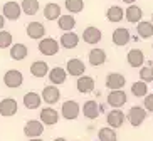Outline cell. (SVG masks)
Instances as JSON below:
<instances>
[{"label":"cell","mask_w":153,"mask_h":141,"mask_svg":"<svg viewBox=\"0 0 153 141\" xmlns=\"http://www.w3.org/2000/svg\"><path fill=\"white\" fill-rule=\"evenodd\" d=\"M61 5L59 4H47L44 7V17L47 18V20H57L59 17H61Z\"/></svg>","instance_id":"f1b7e54d"},{"label":"cell","mask_w":153,"mask_h":141,"mask_svg":"<svg viewBox=\"0 0 153 141\" xmlns=\"http://www.w3.org/2000/svg\"><path fill=\"white\" fill-rule=\"evenodd\" d=\"M57 25H59V29H62L64 32H72V29L76 27V18L72 17L71 14L61 15V17L57 18Z\"/></svg>","instance_id":"4316f807"},{"label":"cell","mask_w":153,"mask_h":141,"mask_svg":"<svg viewBox=\"0 0 153 141\" xmlns=\"http://www.w3.org/2000/svg\"><path fill=\"white\" fill-rule=\"evenodd\" d=\"M126 99H128V96H126V92L121 89V91H111L108 94V99L106 101H108V104L113 106L114 109H120V108L126 103Z\"/></svg>","instance_id":"5bb4252c"},{"label":"cell","mask_w":153,"mask_h":141,"mask_svg":"<svg viewBox=\"0 0 153 141\" xmlns=\"http://www.w3.org/2000/svg\"><path fill=\"white\" fill-rule=\"evenodd\" d=\"M76 87L77 91L82 92V94H88V92H93L94 91V79L91 78V76H81V78L77 79L76 82Z\"/></svg>","instance_id":"ac0fdd59"},{"label":"cell","mask_w":153,"mask_h":141,"mask_svg":"<svg viewBox=\"0 0 153 141\" xmlns=\"http://www.w3.org/2000/svg\"><path fill=\"white\" fill-rule=\"evenodd\" d=\"M106 123H108V128H111V129L121 128L125 123V113L121 109H111L106 114Z\"/></svg>","instance_id":"9c48e42d"},{"label":"cell","mask_w":153,"mask_h":141,"mask_svg":"<svg viewBox=\"0 0 153 141\" xmlns=\"http://www.w3.org/2000/svg\"><path fill=\"white\" fill-rule=\"evenodd\" d=\"M126 61L130 64L131 67H140V66H143L145 62V54L143 50L140 49H131L128 54H126Z\"/></svg>","instance_id":"d6986e66"},{"label":"cell","mask_w":153,"mask_h":141,"mask_svg":"<svg viewBox=\"0 0 153 141\" xmlns=\"http://www.w3.org/2000/svg\"><path fill=\"white\" fill-rule=\"evenodd\" d=\"M125 17L130 24H138V22H141L143 10L140 9L138 5H130V7L125 10Z\"/></svg>","instance_id":"7402d4cb"},{"label":"cell","mask_w":153,"mask_h":141,"mask_svg":"<svg viewBox=\"0 0 153 141\" xmlns=\"http://www.w3.org/2000/svg\"><path fill=\"white\" fill-rule=\"evenodd\" d=\"M44 133V124L41 121H36V119H30L25 123L24 126V134L29 138V140H34V138H39Z\"/></svg>","instance_id":"5b68a950"},{"label":"cell","mask_w":153,"mask_h":141,"mask_svg":"<svg viewBox=\"0 0 153 141\" xmlns=\"http://www.w3.org/2000/svg\"><path fill=\"white\" fill-rule=\"evenodd\" d=\"M136 32L141 39H150L153 35V24L152 22H146V20H141L138 22L136 25Z\"/></svg>","instance_id":"4dcf8cb0"},{"label":"cell","mask_w":153,"mask_h":141,"mask_svg":"<svg viewBox=\"0 0 153 141\" xmlns=\"http://www.w3.org/2000/svg\"><path fill=\"white\" fill-rule=\"evenodd\" d=\"M123 17H125V10L120 7V5H111L108 10H106V18L113 24H118L121 22Z\"/></svg>","instance_id":"d4e9b609"},{"label":"cell","mask_w":153,"mask_h":141,"mask_svg":"<svg viewBox=\"0 0 153 141\" xmlns=\"http://www.w3.org/2000/svg\"><path fill=\"white\" fill-rule=\"evenodd\" d=\"M66 10H68L69 14H79L82 9H84V0H66V4H64Z\"/></svg>","instance_id":"d6a6232c"},{"label":"cell","mask_w":153,"mask_h":141,"mask_svg":"<svg viewBox=\"0 0 153 141\" xmlns=\"http://www.w3.org/2000/svg\"><path fill=\"white\" fill-rule=\"evenodd\" d=\"M98 136H99L98 141H118L116 131H114V129H111V128H108V126L101 128V129L98 131Z\"/></svg>","instance_id":"1f68e13d"},{"label":"cell","mask_w":153,"mask_h":141,"mask_svg":"<svg viewBox=\"0 0 153 141\" xmlns=\"http://www.w3.org/2000/svg\"><path fill=\"white\" fill-rule=\"evenodd\" d=\"M29 141H42L41 138H34V140H29Z\"/></svg>","instance_id":"60d3db41"},{"label":"cell","mask_w":153,"mask_h":141,"mask_svg":"<svg viewBox=\"0 0 153 141\" xmlns=\"http://www.w3.org/2000/svg\"><path fill=\"white\" fill-rule=\"evenodd\" d=\"M68 69H66V72L74 76V78H81L84 76V71H86V66L81 59H69L68 61Z\"/></svg>","instance_id":"7c38bea8"},{"label":"cell","mask_w":153,"mask_h":141,"mask_svg":"<svg viewBox=\"0 0 153 141\" xmlns=\"http://www.w3.org/2000/svg\"><path fill=\"white\" fill-rule=\"evenodd\" d=\"M81 113V106L77 104L76 101H64L62 103V108H61V114H62L64 119H69V121H74V119L79 116Z\"/></svg>","instance_id":"6da1fadb"},{"label":"cell","mask_w":153,"mask_h":141,"mask_svg":"<svg viewBox=\"0 0 153 141\" xmlns=\"http://www.w3.org/2000/svg\"><path fill=\"white\" fill-rule=\"evenodd\" d=\"M140 79L145 84H148V82L153 81V64L152 62L148 66H143V67L140 69Z\"/></svg>","instance_id":"e575fe53"},{"label":"cell","mask_w":153,"mask_h":141,"mask_svg":"<svg viewBox=\"0 0 153 141\" xmlns=\"http://www.w3.org/2000/svg\"><path fill=\"white\" fill-rule=\"evenodd\" d=\"M152 24H153V14H152Z\"/></svg>","instance_id":"b9f144b4"},{"label":"cell","mask_w":153,"mask_h":141,"mask_svg":"<svg viewBox=\"0 0 153 141\" xmlns=\"http://www.w3.org/2000/svg\"><path fill=\"white\" fill-rule=\"evenodd\" d=\"M131 92H133V96H136V97H145V96L148 94V84H145V82L141 81H136L131 84Z\"/></svg>","instance_id":"836d02e7"},{"label":"cell","mask_w":153,"mask_h":141,"mask_svg":"<svg viewBox=\"0 0 153 141\" xmlns=\"http://www.w3.org/2000/svg\"><path fill=\"white\" fill-rule=\"evenodd\" d=\"M20 10L25 15H36L39 12V0H22Z\"/></svg>","instance_id":"f546056e"},{"label":"cell","mask_w":153,"mask_h":141,"mask_svg":"<svg viewBox=\"0 0 153 141\" xmlns=\"http://www.w3.org/2000/svg\"><path fill=\"white\" fill-rule=\"evenodd\" d=\"M19 111V104L14 97H4L0 101V114L5 116V118H10V116H15Z\"/></svg>","instance_id":"52a82bcc"},{"label":"cell","mask_w":153,"mask_h":141,"mask_svg":"<svg viewBox=\"0 0 153 141\" xmlns=\"http://www.w3.org/2000/svg\"><path fill=\"white\" fill-rule=\"evenodd\" d=\"M41 99H44V103H47V104H56L61 99V91L56 86H52V84L51 86H45L42 94H41Z\"/></svg>","instance_id":"4fadbf2b"},{"label":"cell","mask_w":153,"mask_h":141,"mask_svg":"<svg viewBox=\"0 0 153 141\" xmlns=\"http://www.w3.org/2000/svg\"><path fill=\"white\" fill-rule=\"evenodd\" d=\"M41 103H42L41 94H37V92H27L24 96V106L27 109H37L41 106Z\"/></svg>","instance_id":"83f0119b"},{"label":"cell","mask_w":153,"mask_h":141,"mask_svg":"<svg viewBox=\"0 0 153 141\" xmlns=\"http://www.w3.org/2000/svg\"><path fill=\"white\" fill-rule=\"evenodd\" d=\"M126 119L130 121L131 126L138 128L145 123V119H146V111H145L141 106H133V108L128 111V114H126Z\"/></svg>","instance_id":"277c9868"},{"label":"cell","mask_w":153,"mask_h":141,"mask_svg":"<svg viewBox=\"0 0 153 141\" xmlns=\"http://www.w3.org/2000/svg\"><path fill=\"white\" fill-rule=\"evenodd\" d=\"M49 72V64L44 61H34L30 66V74L34 78H45Z\"/></svg>","instance_id":"603a6c76"},{"label":"cell","mask_w":153,"mask_h":141,"mask_svg":"<svg viewBox=\"0 0 153 141\" xmlns=\"http://www.w3.org/2000/svg\"><path fill=\"white\" fill-rule=\"evenodd\" d=\"M39 50H41V54L52 57L59 52V42L52 37H44L39 41Z\"/></svg>","instance_id":"3957f363"},{"label":"cell","mask_w":153,"mask_h":141,"mask_svg":"<svg viewBox=\"0 0 153 141\" xmlns=\"http://www.w3.org/2000/svg\"><path fill=\"white\" fill-rule=\"evenodd\" d=\"M79 44V35L76 32H64L61 35V46L66 49H74Z\"/></svg>","instance_id":"cb8c5ba5"},{"label":"cell","mask_w":153,"mask_h":141,"mask_svg":"<svg viewBox=\"0 0 153 141\" xmlns=\"http://www.w3.org/2000/svg\"><path fill=\"white\" fill-rule=\"evenodd\" d=\"M125 84H126V79L120 72H109L106 76V87L109 91H121Z\"/></svg>","instance_id":"8992f818"},{"label":"cell","mask_w":153,"mask_h":141,"mask_svg":"<svg viewBox=\"0 0 153 141\" xmlns=\"http://www.w3.org/2000/svg\"><path fill=\"white\" fill-rule=\"evenodd\" d=\"M88 61H89L91 66L99 67V66H103V64L106 62V52H104L103 49H93V50H89Z\"/></svg>","instance_id":"44dd1931"},{"label":"cell","mask_w":153,"mask_h":141,"mask_svg":"<svg viewBox=\"0 0 153 141\" xmlns=\"http://www.w3.org/2000/svg\"><path fill=\"white\" fill-rule=\"evenodd\" d=\"M27 54H29V49L25 44L17 42V44H12L10 46V57L14 61H24L27 57Z\"/></svg>","instance_id":"ffe728a7"},{"label":"cell","mask_w":153,"mask_h":141,"mask_svg":"<svg viewBox=\"0 0 153 141\" xmlns=\"http://www.w3.org/2000/svg\"><path fill=\"white\" fill-rule=\"evenodd\" d=\"M125 4H128V5H135V0H123Z\"/></svg>","instance_id":"f35d334b"},{"label":"cell","mask_w":153,"mask_h":141,"mask_svg":"<svg viewBox=\"0 0 153 141\" xmlns=\"http://www.w3.org/2000/svg\"><path fill=\"white\" fill-rule=\"evenodd\" d=\"M25 32H27V35L30 37V39L41 41V39H44V35H45V27L41 22H30V24H27Z\"/></svg>","instance_id":"e0dca14e"},{"label":"cell","mask_w":153,"mask_h":141,"mask_svg":"<svg viewBox=\"0 0 153 141\" xmlns=\"http://www.w3.org/2000/svg\"><path fill=\"white\" fill-rule=\"evenodd\" d=\"M14 44L12 34L9 30H0V49H7Z\"/></svg>","instance_id":"d590c367"},{"label":"cell","mask_w":153,"mask_h":141,"mask_svg":"<svg viewBox=\"0 0 153 141\" xmlns=\"http://www.w3.org/2000/svg\"><path fill=\"white\" fill-rule=\"evenodd\" d=\"M54 141H68V140H66V138H56Z\"/></svg>","instance_id":"ab89813d"},{"label":"cell","mask_w":153,"mask_h":141,"mask_svg":"<svg viewBox=\"0 0 153 141\" xmlns=\"http://www.w3.org/2000/svg\"><path fill=\"white\" fill-rule=\"evenodd\" d=\"M82 114H84L88 119H96L99 116V108L96 101H86L84 106H82Z\"/></svg>","instance_id":"484cf974"},{"label":"cell","mask_w":153,"mask_h":141,"mask_svg":"<svg viewBox=\"0 0 153 141\" xmlns=\"http://www.w3.org/2000/svg\"><path fill=\"white\" fill-rule=\"evenodd\" d=\"M59 116H61V114H59L54 108H44V109L41 111V123L44 124V126H52V124H56L59 121Z\"/></svg>","instance_id":"9a60e30c"},{"label":"cell","mask_w":153,"mask_h":141,"mask_svg":"<svg viewBox=\"0 0 153 141\" xmlns=\"http://www.w3.org/2000/svg\"><path fill=\"white\" fill-rule=\"evenodd\" d=\"M4 18H9V20H19L20 15H22V10H20V4L10 0L7 4H4Z\"/></svg>","instance_id":"ba28073f"},{"label":"cell","mask_w":153,"mask_h":141,"mask_svg":"<svg viewBox=\"0 0 153 141\" xmlns=\"http://www.w3.org/2000/svg\"><path fill=\"white\" fill-rule=\"evenodd\" d=\"M130 39H131L130 30H128V29H125V27H118V29H114V32H113V35H111L113 44H114V46H118V47L126 46V44L130 42Z\"/></svg>","instance_id":"30bf717a"},{"label":"cell","mask_w":153,"mask_h":141,"mask_svg":"<svg viewBox=\"0 0 153 141\" xmlns=\"http://www.w3.org/2000/svg\"><path fill=\"white\" fill-rule=\"evenodd\" d=\"M4 25H5V18H4V15L0 14V30H4Z\"/></svg>","instance_id":"74e56055"},{"label":"cell","mask_w":153,"mask_h":141,"mask_svg":"<svg viewBox=\"0 0 153 141\" xmlns=\"http://www.w3.org/2000/svg\"><path fill=\"white\" fill-rule=\"evenodd\" d=\"M47 76H49V81L52 82V86L57 87V86H61V84L66 82L68 72H66V69H62V67H54V69H49Z\"/></svg>","instance_id":"2e32d148"},{"label":"cell","mask_w":153,"mask_h":141,"mask_svg":"<svg viewBox=\"0 0 153 141\" xmlns=\"http://www.w3.org/2000/svg\"><path fill=\"white\" fill-rule=\"evenodd\" d=\"M22 82H24V76L17 69H10L4 74V84L9 89H17V87L22 86Z\"/></svg>","instance_id":"7a4b0ae2"},{"label":"cell","mask_w":153,"mask_h":141,"mask_svg":"<svg viewBox=\"0 0 153 141\" xmlns=\"http://www.w3.org/2000/svg\"><path fill=\"white\" fill-rule=\"evenodd\" d=\"M143 109L148 111V113H153V94H146L145 96V101H143Z\"/></svg>","instance_id":"8d00e7d4"},{"label":"cell","mask_w":153,"mask_h":141,"mask_svg":"<svg viewBox=\"0 0 153 141\" xmlns=\"http://www.w3.org/2000/svg\"><path fill=\"white\" fill-rule=\"evenodd\" d=\"M101 37H103L101 30H99L98 27H94V25H89V27H86L84 30H82V41H84L86 44L94 46V44H98V42L101 41Z\"/></svg>","instance_id":"8fae6325"}]
</instances>
